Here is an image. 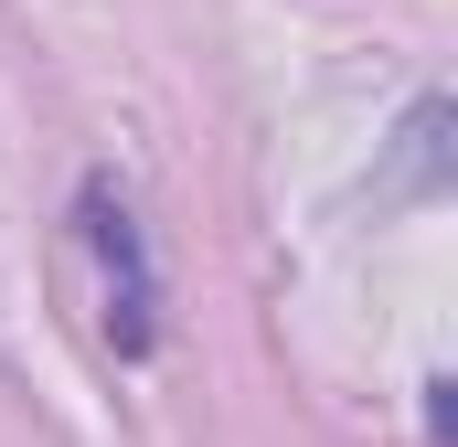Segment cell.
Wrapping results in <instances>:
<instances>
[{"instance_id":"6da1fadb","label":"cell","mask_w":458,"mask_h":447,"mask_svg":"<svg viewBox=\"0 0 458 447\" xmlns=\"http://www.w3.org/2000/svg\"><path fill=\"white\" fill-rule=\"evenodd\" d=\"M86 245H97V266H107V341L117 351H149V341H160V288H149L139 224H128V203H117L107 181L86 192Z\"/></svg>"}]
</instances>
